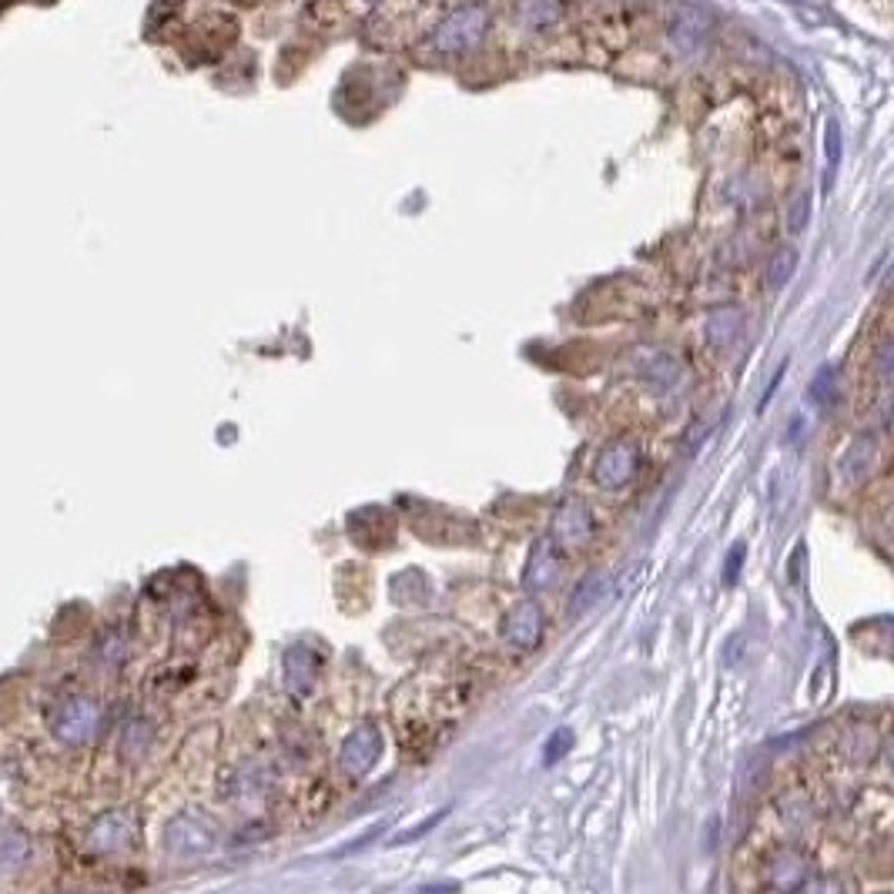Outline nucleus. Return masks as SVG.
Here are the masks:
<instances>
[{"instance_id":"obj_10","label":"nucleus","mask_w":894,"mask_h":894,"mask_svg":"<svg viewBox=\"0 0 894 894\" xmlns=\"http://www.w3.org/2000/svg\"><path fill=\"white\" fill-rule=\"evenodd\" d=\"M560 573V560H557V550H553V539H539L533 553H529V563H526V587L529 590H547L550 583L557 579Z\"/></svg>"},{"instance_id":"obj_15","label":"nucleus","mask_w":894,"mask_h":894,"mask_svg":"<svg viewBox=\"0 0 894 894\" xmlns=\"http://www.w3.org/2000/svg\"><path fill=\"white\" fill-rule=\"evenodd\" d=\"M30 858V841L17 831L0 838V868L4 871H21Z\"/></svg>"},{"instance_id":"obj_27","label":"nucleus","mask_w":894,"mask_h":894,"mask_svg":"<svg viewBox=\"0 0 894 894\" xmlns=\"http://www.w3.org/2000/svg\"><path fill=\"white\" fill-rule=\"evenodd\" d=\"M382 831H385V825H375L372 831H366L362 838H356V844H348V847H342V854H353V851H359V847H366V844H369L372 838H379Z\"/></svg>"},{"instance_id":"obj_9","label":"nucleus","mask_w":894,"mask_h":894,"mask_svg":"<svg viewBox=\"0 0 894 894\" xmlns=\"http://www.w3.org/2000/svg\"><path fill=\"white\" fill-rule=\"evenodd\" d=\"M707 34H711V21H707L704 11H697L690 4L677 8V14L670 21V44H674V51H680L687 58L697 54V51L704 48Z\"/></svg>"},{"instance_id":"obj_19","label":"nucleus","mask_w":894,"mask_h":894,"mask_svg":"<svg viewBox=\"0 0 894 894\" xmlns=\"http://www.w3.org/2000/svg\"><path fill=\"white\" fill-rule=\"evenodd\" d=\"M570 748H573V730H570V727H560V730L550 733L547 748H542V761H547V764H557Z\"/></svg>"},{"instance_id":"obj_12","label":"nucleus","mask_w":894,"mask_h":894,"mask_svg":"<svg viewBox=\"0 0 894 894\" xmlns=\"http://www.w3.org/2000/svg\"><path fill=\"white\" fill-rule=\"evenodd\" d=\"M319 667H322L319 653H312V650L302 647V643L292 647V650L285 653V680H289V687H292L295 693H305L308 687L316 684Z\"/></svg>"},{"instance_id":"obj_3","label":"nucleus","mask_w":894,"mask_h":894,"mask_svg":"<svg viewBox=\"0 0 894 894\" xmlns=\"http://www.w3.org/2000/svg\"><path fill=\"white\" fill-rule=\"evenodd\" d=\"M165 844L178 858H202L215 847V828L199 814H178L165 828Z\"/></svg>"},{"instance_id":"obj_18","label":"nucleus","mask_w":894,"mask_h":894,"mask_svg":"<svg viewBox=\"0 0 894 894\" xmlns=\"http://www.w3.org/2000/svg\"><path fill=\"white\" fill-rule=\"evenodd\" d=\"M647 379L660 388H674L680 379V366L670 356H653V362H647Z\"/></svg>"},{"instance_id":"obj_21","label":"nucleus","mask_w":894,"mask_h":894,"mask_svg":"<svg viewBox=\"0 0 894 894\" xmlns=\"http://www.w3.org/2000/svg\"><path fill=\"white\" fill-rule=\"evenodd\" d=\"M128 656V643L122 634H111L104 643H101V660L104 664H122V660Z\"/></svg>"},{"instance_id":"obj_5","label":"nucleus","mask_w":894,"mask_h":894,"mask_svg":"<svg viewBox=\"0 0 894 894\" xmlns=\"http://www.w3.org/2000/svg\"><path fill=\"white\" fill-rule=\"evenodd\" d=\"M593 473H597V483L603 489H624L640 473V449L634 443H627V439L610 443L597 456V470Z\"/></svg>"},{"instance_id":"obj_24","label":"nucleus","mask_w":894,"mask_h":894,"mask_svg":"<svg viewBox=\"0 0 894 894\" xmlns=\"http://www.w3.org/2000/svg\"><path fill=\"white\" fill-rule=\"evenodd\" d=\"M744 557H748V550L741 547V542H737V547H733V553L727 557V566H724V583H727V587H730V583H737V576H741Z\"/></svg>"},{"instance_id":"obj_29","label":"nucleus","mask_w":894,"mask_h":894,"mask_svg":"<svg viewBox=\"0 0 894 894\" xmlns=\"http://www.w3.org/2000/svg\"><path fill=\"white\" fill-rule=\"evenodd\" d=\"M369 4H375V0H369Z\"/></svg>"},{"instance_id":"obj_1","label":"nucleus","mask_w":894,"mask_h":894,"mask_svg":"<svg viewBox=\"0 0 894 894\" xmlns=\"http://www.w3.org/2000/svg\"><path fill=\"white\" fill-rule=\"evenodd\" d=\"M489 24H493V14L486 4H480V0H473V4H459L430 30V37H425V51L439 54V58L470 54L473 48H480Z\"/></svg>"},{"instance_id":"obj_20","label":"nucleus","mask_w":894,"mask_h":894,"mask_svg":"<svg viewBox=\"0 0 894 894\" xmlns=\"http://www.w3.org/2000/svg\"><path fill=\"white\" fill-rule=\"evenodd\" d=\"M810 399L821 403V406H831V403H834V369H831V366H825V369L818 372V379H814Z\"/></svg>"},{"instance_id":"obj_11","label":"nucleus","mask_w":894,"mask_h":894,"mask_svg":"<svg viewBox=\"0 0 894 894\" xmlns=\"http://www.w3.org/2000/svg\"><path fill=\"white\" fill-rule=\"evenodd\" d=\"M566 17V0H520L516 21L526 30H550Z\"/></svg>"},{"instance_id":"obj_7","label":"nucleus","mask_w":894,"mask_h":894,"mask_svg":"<svg viewBox=\"0 0 894 894\" xmlns=\"http://www.w3.org/2000/svg\"><path fill=\"white\" fill-rule=\"evenodd\" d=\"M593 529H597V523H593V513L587 502L566 499L553 520V542H560L563 550H579L593 539Z\"/></svg>"},{"instance_id":"obj_13","label":"nucleus","mask_w":894,"mask_h":894,"mask_svg":"<svg viewBox=\"0 0 894 894\" xmlns=\"http://www.w3.org/2000/svg\"><path fill=\"white\" fill-rule=\"evenodd\" d=\"M613 587V576L610 573H590L587 579H579V587L573 590V600H570V616H583L587 610H593Z\"/></svg>"},{"instance_id":"obj_25","label":"nucleus","mask_w":894,"mask_h":894,"mask_svg":"<svg viewBox=\"0 0 894 894\" xmlns=\"http://www.w3.org/2000/svg\"><path fill=\"white\" fill-rule=\"evenodd\" d=\"M443 818H446V810H436V814H433V818H430V821H422L419 828H412V831H406V834H399V838H396L393 844H406V841H412V838H419V834H425V831H430L433 825H439Z\"/></svg>"},{"instance_id":"obj_22","label":"nucleus","mask_w":894,"mask_h":894,"mask_svg":"<svg viewBox=\"0 0 894 894\" xmlns=\"http://www.w3.org/2000/svg\"><path fill=\"white\" fill-rule=\"evenodd\" d=\"M825 148H828V181H831V175H834V168H838V162H841V131H838L834 122L828 125Z\"/></svg>"},{"instance_id":"obj_2","label":"nucleus","mask_w":894,"mask_h":894,"mask_svg":"<svg viewBox=\"0 0 894 894\" xmlns=\"http://www.w3.org/2000/svg\"><path fill=\"white\" fill-rule=\"evenodd\" d=\"M101 727V707L91 697H67L51 717V730L61 744H88Z\"/></svg>"},{"instance_id":"obj_8","label":"nucleus","mask_w":894,"mask_h":894,"mask_svg":"<svg viewBox=\"0 0 894 894\" xmlns=\"http://www.w3.org/2000/svg\"><path fill=\"white\" fill-rule=\"evenodd\" d=\"M502 637H507V643L520 653L533 650L542 637V610L539 603L533 600H523L520 606L510 610L507 616V624H502Z\"/></svg>"},{"instance_id":"obj_17","label":"nucleus","mask_w":894,"mask_h":894,"mask_svg":"<svg viewBox=\"0 0 894 894\" xmlns=\"http://www.w3.org/2000/svg\"><path fill=\"white\" fill-rule=\"evenodd\" d=\"M794 268H797V252L794 248H777L774 252V258H770V265H767V285L777 292V289H784L788 282H791V276H794Z\"/></svg>"},{"instance_id":"obj_4","label":"nucleus","mask_w":894,"mask_h":894,"mask_svg":"<svg viewBox=\"0 0 894 894\" xmlns=\"http://www.w3.org/2000/svg\"><path fill=\"white\" fill-rule=\"evenodd\" d=\"M138 838V818L131 810H107L88 828V847L98 854H118Z\"/></svg>"},{"instance_id":"obj_23","label":"nucleus","mask_w":894,"mask_h":894,"mask_svg":"<svg viewBox=\"0 0 894 894\" xmlns=\"http://www.w3.org/2000/svg\"><path fill=\"white\" fill-rule=\"evenodd\" d=\"M807 215H810V199H807V194H797L794 205H791V212H788V225H791V231H804Z\"/></svg>"},{"instance_id":"obj_6","label":"nucleus","mask_w":894,"mask_h":894,"mask_svg":"<svg viewBox=\"0 0 894 894\" xmlns=\"http://www.w3.org/2000/svg\"><path fill=\"white\" fill-rule=\"evenodd\" d=\"M382 757V733L379 727L372 724H359L353 733L345 737V744L339 751V764L345 774H353V777H366Z\"/></svg>"},{"instance_id":"obj_28","label":"nucleus","mask_w":894,"mask_h":894,"mask_svg":"<svg viewBox=\"0 0 894 894\" xmlns=\"http://www.w3.org/2000/svg\"><path fill=\"white\" fill-rule=\"evenodd\" d=\"M887 369H891V342L884 339L881 353H878V372H881V379H884V382H887Z\"/></svg>"},{"instance_id":"obj_26","label":"nucleus","mask_w":894,"mask_h":894,"mask_svg":"<svg viewBox=\"0 0 894 894\" xmlns=\"http://www.w3.org/2000/svg\"><path fill=\"white\" fill-rule=\"evenodd\" d=\"M788 372V362H781V369L774 372V379H770V385H767V393H764V399H761V406L757 409H767V403L774 399V393H777V385H781V375Z\"/></svg>"},{"instance_id":"obj_14","label":"nucleus","mask_w":894,"mask_h":894,"mask_svg":"<svg viewBox=\"0 0 894 894\" xmlns=\"http://www.w3.org/2000/svg\"><path fill=\"white\" fill-rule=\"evenodd\" d=\"M871 462H874V439L858 436V443H854L841 459V476L847 483H861L871 473Z\"/></svg>"},{"instance_id":"obj_16","label":"nucleus","mask_w":894,"mask_h":894,"mask_svg":"<svg viewBox=\"0 0 894 894\" xmlns=\"http://www.w3.org/2000/svg\"><path fill=\"white\" fill-rule=\"evenodd\" d=\"M151 741H154V727L148 720H135V724H128V730L122 737V754L128 761H141L148 754Z\"/></svg>"}]
</instances>
